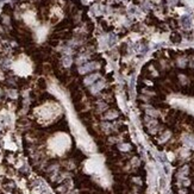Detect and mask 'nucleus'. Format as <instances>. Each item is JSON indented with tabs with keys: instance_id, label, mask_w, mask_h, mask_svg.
Listing matches in <instances>:
<instances>
[{
	"instance_id": "obj_1",
	"label": "nucleus",
	"mask_w": 194,
	"mask_h": 194,
	"mask_svg": "<svg viewBox=\"0 0 194 194\" xmlns=\"http://www.w3.org/2000/svg\"><path fill=\"white\" fill-rule=\"evenodd\" d=\"M170 39H171L174 43H179V42L181 41V36H180L179 33H173V35L170 36Z\"/></svg>"
},
{
	"instance_id": "obj_3",
	"label": "nucleus",
	"mask_w": 194,
	"mask_h": 194,
	"mask_svg": "<svg viewBox=\"0 0 194 194\" xmlns=\"http://www.w3.org/2000/svg\"><path fill=\"white\" fill-rule=\"evenodd\" d=\"M182 24H183L185 28H189V25H191V19H189L188 17H183V18H182Z\"/></svg>"
},
{
	"instance_id": "obj_2",
	"label": "nucleus",
	"mask_w": 194,
	"mask_h": 194,
	"mask_svg": "<svg viewBox=\"0 0 194 194\" xmlns=\"http://www.w3.org/2000/svg\"><path fill=\"white\" fill-rule=\"evenodd\" d=\"M95 79H98V75H93V76L91 75V76H88V77L85 80V82H86L87 85H89V83H94V80H95Z\"/></svg>"
}]
</instances>
